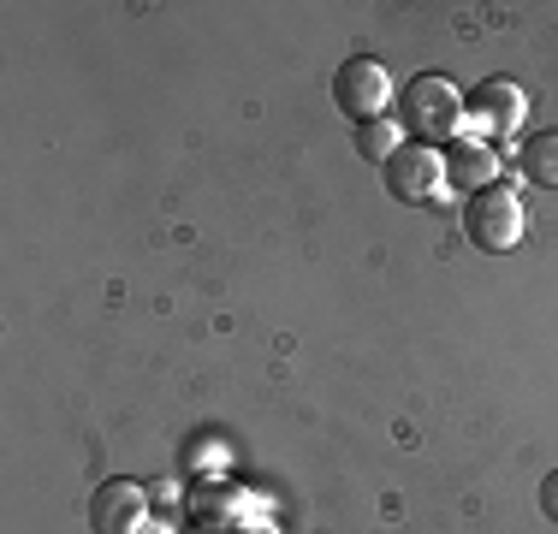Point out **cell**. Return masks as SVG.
I'll list each match as a JSON object with an SVG mask.
<instances>
[{
    "label": "cell",
    "mask_w": 558,
    "mask_h": 534,
    "mask_svg": "<svg viewBox=\"0 0 558 534\" xmlns=\"http://www.w3.org/2000/svg\"><path fill=\"white\" fill-rule=\"evenodd\" d=\"M333 101L356 119V125L380 119V113H387V101H392V77H387V65L368 60V53H351V60H344L339 72H333Z\"/></svg>",
    "instance_id": "3957f363"
},
{
    "label": "cell",
    "mask_w": 558,
    "mask_h": 534,
    "mask_svg": "<svg viewBox=\"0 0 558 534\" xmlns=\"http://www.w3.org/2000/svg\"><path fill=\"white\" fill-rule=\"evenodd\" d=\"M143 523V493L137 481H101L96 493H89V529L96 534H131Z\"/></svg>",
    "instance_id": "52a82bcc"
},
{
    "label": "cell",
    "mask_w": 558,
    "mask_h": 534,
    "mask_svg": "<svg viewBox=\"0 0 558 534\" xmlns=\"http://www.w3.org/2000/svg\"><path fill=\"white\" fill-rule=\"evenodd\" d=\"M380 184H387L392 203H428L446 184L440 149H428V143H398V149L380 160Z\"/></svg>",
    "instance_id": "277c9868"
},
{
    "label": "cell",
    "mask_w": 558,
    "mask_h": 534,
    "mask_svg": "<svg viewBox=\"0 0 558 534\" xmlns=\"http://www.w3.org/2000/svg\"><path fill=\"white\" fill-rule=\"evenodd\" d=\"M523 113H529V101H523V89H517L511 77H482V84L463 96V119L482 125V131H494V137L517 131V125H523Z\"/></svg>",
    "instance_id": "5b68a950"
},
{
    "label": "cell",
    "mask_w": 558,
    "mask_h": 534,
    "mask_svg": "<svg viewBox=\"0 0 558 534\" xmlns=\"http://www.w3.org/2000/svg\"><path fill=\"white\" fill-rule=\"evenodd\" d=\"M541 511H547L553 523H558V470H553L547 481H541Z\"/></svg>",
    "instance_id": "30bf717a"
},
{
    "label": "cell",
    "mask_w": 558,
    "mask_h": 534,
    "mask_svg": "<svg viewBox=\"0 0 558 534\" xmlns=\"http://www.w3.org/2000/svg\"><path fill=\"white\" fill-rule=\"evenodd\" d=\"M440 172H446V184L451 191H487L494 184V172H499V155L487 149L482 137H451L446 149H440Z\"/></svg>",
    "instance_id": "8992f818"
},
{
    "label": "cell",
    "mask_w": 558,
    "mask_h": 534,
    "mask_svg": "<svg viewBox=\"0 0 558 534\" xmlns=\"http://www.w3.org/2000/svg\"><path fill=\"white\" fill-rule=\"evenodd\" d=\"M356 149L375 155V160H387V155L398 149V125H387V119H368V125H356Z\"/></svg>",
    "instance_id": "9c48e42d"
},
{
    "label": "cell",
    "mask_w": 558,
    "mask_h": 534,
    "mask_svg": "<svg viewBox=\"0 0 558 534\" xmlns=\"http://www.w3.org/2000/svg\"><path fill=\"white\" fill-rule=\"evenodd\" d=\"M398 125H404L416 143H451L458 125H463L458 84L440 77V72H416L404 84V96H398Z\"/></svg>",
    "instance_id": "6da1fadb"
},
{
    "label": "cell",
    "mask_w": 558,
    "mask_h": 534,
    "mask_svg": "<svg viewBox=\"0 0 558 534\" xmlns=\"http://www.w3.org/2000/svg\"><path fill=\"white\" fill-rule=\"evenodd\" d=\"M517 160H523V172H529L535 184H547V191H558V131H541V137H529Z\"/></svg>",
    "instance_id": "ba28073f"
},
{
    "label": "cell",
    "mask_w": 558,
    "mask_h": 534,
    "mask_svg": "<svg viewBox=\"0 0 558 534\" xmlns=\"http://www.w3.org/2000/svg\"><path fill=\"white\" fill-rule=\"evenodd\" d=\"M463 238H470L475 250H487V256H505V250L523 238V196L499 179L487 184V191H475L470 203H463Z\"/></svg>",
    "instance_id": "7a4b0ae2"
}]
</instances>
